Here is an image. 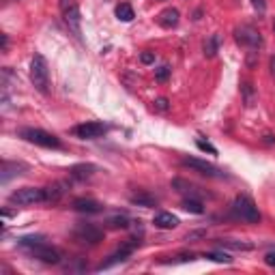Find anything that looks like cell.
Listing matches in <instances>:
<instances>
[{"mask_svg": "<svg viewBox=\"0 0 275 275\" xmlns=\"http://www.w3.org/2000/svg\"><path fill=\"white\" fill-rule=\"evenodd\" d=\"M18 243H20L22 250H26L28 254H30L32 258H37V260L48 262V265H58L60 262L58 250H54L52 245L43 243L41 237H24V239H20Z\"/></svg>", "mask_w": 275, "mask_h": 275, "instance_id": "1", "label": "cell"}, {"mask_svg": "<svg viewBox=\"0 0 275 275\" xmlns=\"http://www.w3.org/2000/svg\"><path fill=\"white\" fill-rule=\"evenodd\" d=\"M30 82L39 93H50V69H48V60L41 54H37L30 60Z\"/></svg>", "mask_w": 275, "mask_h": 275, "instance_id": "2", "label": "cell"}, {"mask_svg": "<svg viewBox=\"0 0 275 275\" xmlns=\"http://www.w3.org/2000/svg\"><path fill=\"white\" fill-rule=\"evenodd\" d=\"M232 211L239 220H243L248 224H258L262 220L260 211H258V206L254 204V200H251L250 196H237L232 202Z\"/></svg>", "mask_w": 275, "mask_h": 275, "instance_id": "3", "label": "cell"}, {"mask_svg": "<svg viewBox=\"0 0 275 275\" xmlns=\"http://www.w3.org/2000/svg\"><path fill=\"white\" fill-rule=\"evenodd\" d=\"M20 138H24L26 142L37 144V147H43V149H60V140L54 133L43 131V129H35V127L20 129Z\"/></svg>", "mask_w": 275, "mask_h": 275, "instance_id": "4", "label": "cell"}, {"mask_svg": "<svg viewBox=\"0 0 275 275\" xmlns=\"http://www.w3.org/2000/svg\"><path fill=\"white\" fill-rule=\"evenodd\" d=\"M9 202H11V204H18V206L41 204V202H46V189H41V187H22V189H15V192L9 196Z\"/></svg>", "mask_w": 275, "mask_h": 275, "instance_id": "5", "label": "cell"}, {"mask_svg": "<svg viewBox=\"0 0 275 275\" xmlns=\"http://www.w3.org/2000/svg\"><path fill=\"white\" fill-rule=\"evenodd\" d=\"M103 230H99L93 224H77L74 228V239L82 245H99L103 241Z\"/></svg>", "mask_w": 275, "mask_h": 275, "instance_id": "6", "label": "cell"}, {"mask_svg": "<svg viewBox=\"0 0 275 275\" xmlns=\"http://www.w3.org/2000/svg\"><path fill=\"white\" fill-rule=\"evenodd\" d=\"M58 7H60V13L67 22V26L80 35V24H82V13H80V7H77L75 0H58Z\"/></svg>", "mask_w": 275, "mask_h": 275, "instance_id": "7", "label": "cell"}, {"mask_svg": "<svg viewBox=\"0 0 275 275\" xmlns=\"http://www.w3.org/2000/svg\"><path fill=\"white\" fill-rule=\"evenodd\" d=\"M181 164H183L185 168H192V170L200 172V175H204V176H211V178H224V176H226V175H224V172H222L217 166L209 164V161L196 159V157H183V159H181Z\"/></svg>", "mask_w": 275, "mask_h": 275, "instance_id": "8", "label": "cell"}, {"mask_svg": "<svg viewBox=\"0 0 275 275\" xmlns=\"http://www.w3.org/2000/svg\"><path fill=\"white\" fill-rule=\"evenodd\" d=\"M105 131H108V125L97 123V121L82 123V125H75L74 129H71V133H74L75 138H80V140H97V138L103 136Z\"/></svg>", "mask_w": 275, "mask_h": 275, "instance_id": "9", "label": "cell"}, {"mask_svg": "<svg viewBox=\"0 0 275 275\" xmlns=\"http://www.w3.org/2000/svg\"><path fill=\"white\" fill-rule=\"evenodd\" d=\"M234 37H237L239 43H243V46H250L251 50H256V48L262 46L260 32H258L256 28H251V26H241V28H237V30H234Z\"/></svg>", "mask_w": 275, "mask_h": 275, "instance_id": "10", "label": "cell"}, {"mask_svg": "<svg viewBox=\"0 0 275 275\" xmlns=\"http://www.w3.org/2000/svg\"><path fill=\"white\" fill-rule=\"evenodd\" d=\"M133 248H136V243H129V245H123V248L119 251H114V254L110 256V260H105V262H101V265L97 267V271H103V269H110V267H114V265H119V262H125L129 256L133 254Z\"/></svg>", "mask_w": 275, "mask_h": 275, "instance_id": "11", "label": "cell"}, {"mask_svg": "<svg viewBox=\"0 0 275 275\" xmlns=\"http://www.w3.org/2000/svg\"><path fill=\"white\" fill-rule=\"evenodd\" d=\"M178 22H181V13L175 7H168L157 15V24L161 28H175V26H178Z\"/></svg>", "mask_w": 275, "mask_h": 275, "instance_id": "12", "label": "cell"}, {"mask_svg": "<svg viewBox=\"0 0 275 275\" xmlns=\"http://www.w3.org/2000/svg\"><path fill=\"white\" fill-rule=\"evenodd\" d=\"M155 228H161V230H172V228H176L178 224V217L176 215H172V213H166V211H161V213H157L155 215Z\"/></svg>", "mask_w": 275, "mask_h": 275, "instance_id": "13", "label": "cell"}, {"mask_svg": "<svg viewBox=\"0 0 275 275\" xmlns=\"http://www.w3.org/2000/svg\"><path fill=\"white\" fill-rule=\"evenodd\" d=\"M95 168L93 164H77L74 168H69V176L75 178V181H86V178H91L95 175Z\"/></svg>", "mask_w": 275, "mask_h": 275, "instance_id": "14", "label": "cell"}, {"mask_svg": "<svg viewBox=\"0 0 275 275\" xmlns=\"http://www.w3.org/2000/svg\"><path fill=\"white\" fill-rule=\"evenodd\" d=\"M129 202L131 204H138V206H144V209H155L157 206V198L150 196L147 192H138V194H131L129 196Z\"/></svg>", "mask_w": 275, "mask_h": 275, "instance_id": "15", "label": "cell"}, {"mask_svg": "<svg viewBox=\"0 0 275 275\" xmlns=\"http://www.w3.org/2000/svg\"><path fill=\"white\" fill-rule=\"evenodd\" d=\"M74 209L80 211V213H99V211H103V206H101L97 200L77 198V200H74Z\"/></svg>", "mask_w": 275, "mask_h": 275, "instance_id": "16", "label": "cell"}, {"mask_svg": "<svg viewBox=\"0 0 275 275\" xmlns=\"http://www.w3.org/2000/svg\"><path fill=\"white\" fill-rule=\"evenodd\" d=\"M65 192H67V189H65V183H54V185H50V187H46V202H58L60 198H63Z\"/></svg>", "mask_w": 275, "mask_h": 275, "instance_id": "17", "label": "cell"}, {"mask_svg": "<svg viewBox=\"0 0 275 275\" xmlns=\"http://www.w3.org/2000/svg\"><path fill=\"white\" fill-rule=\"evenodd\" d=\"M114 13H116V18H119L121 22H131L133 18H136V13H133V7H131L129 2H121V4H116Z\"/></svg>", "mask_w": 275, "mask_h": 275, "instance_id": "18", "label": "cell"}, {"mask_svg": "<svg viewBox=\"0 0 275 275\" xmlns=\"http://www.w3.org/2000/svg\"><path fill=\"white\" fill-rule=\"evenodd\" d=\"M217 243L222 245V248H228V250H241V251H250L254 250V245L251 243H245V241H232V239H220Z\"/></svg>", "mask_w": 275, "mask_h": 275, "instance_id": "19", "label": "cell"}, {"mask_svg": "<svg viewBox=\"0 0 275 275\" xmlns=\"http://www.w3.org/2000/svg\"><path fill=\"white\" fill-rule=\"evenodd\" d=\"M241 95H243V101H245V105H248V108H251V105L256 103V99H258L254 86H251L250 82H243V84H241Z\"/></svg>", "mask_w": 275, "mask_h": 275, "instance_id": "20", "label": "cell"}, {"mask_svg": "<svg viewBox=\"0 0 275 275\" xmlns=\"http://www.w3.org/2000/svg\"><path fill=\"white\" fill-rule=\"evenodd\" d=\"M217 50H220V35H211L204 43V56L213 58V56L217 54Z\"/></svg>", "mask_w": 275, "mask_h": 275, "instance_id": "21", "label": "cell"}, {"mask_svg": "<svg viewBox=\"0 0 275 275\" xmlns=\"http://www.w3.org/2000/svg\"><path fill=\"white\" fill-rule=\"evenodd\" d=\"M202 258L220 262V265H230V262H232V258H230V254H226V251H209V254H202Z\"/></svg>", "mask_w": 275, "mask_h": 275, "instance_id": "22", "label": "cell"}, {"mask_svg": "<svg viewBox=\"0 0 275 275\" xmlns=\"http://www.w3.org/2000/svg\"><path fill=\"white\" fill-rule=\"evenodd\" d=\"M183 209L185 211H189V213H196V215H202V213H204V206L200 204L198 200H194V198H189V200H183Z\"/></svg>", "mask_w": 275, "mask_h": 275, "instance_id": "23", "label": "cell"}, {"mask_svg": "<svg viewBox=\"0 0 275 275\" xmlns=\"http://www.w3.org/2000/svg\"><path fill=\"white\" fill-rule=\"evenodd\" d=\"M108 224L112 228H129V220L125 215H114V217H110Z\"/></svg>", "mask_w": 275, "mask_h": 275, "instance_id": "24", "label": "cell"}, {"mask_svg": "<svg viewBox=\"0 0 275 275\" xmlns=\"http://www.w3.org/2000/svg\"><path fill=\"white\" fill-rule=\"evenodd\" d=\"M153 110L155 112H168V110H170V101H168L166 97H157L153 101Z\"/></svg>", "mask_w": 275, "mask_h": 275, "instance_id": "25", "label": "cell"}, {"mask_svg": "<svg viewBox=\"0 0 275 275\" xmlns=\"http://www.w3.org/2000/svg\"><path fill=\"white\" fill-rule=\"evenodd\" d=\"M168 77H170V67H159V69H155V80L157 82H166Z\"/></svg>", "mask_w": 275, "mask_h": 275, "instance_id": "26", "label": "cell"}, {"mask_svg": "<svg viewBox=\"0 0 275 275\" xmlns=\"http://www.w3.org/2000/svg\"><path fill=\"white\" fill-rule=\"evenodd\" d=\"M196 147H198L200 150H204V153H211V155H217V149L213 147V144L204 142V140H196Z\"/></svg>", "mask_w": 275, "mask_h": 275, "instance_id": "27", "label": "cell"}, {"mask_svg": "<svg viewBox=\"0 0 275 275\" xmlns=\"http://www.w3.org/2000/svg\"><path fill=\"white\" fill-rule=\"evenodd\" d=\"M140 63L142 65H153L155 63V54L153 52H142L140 54Z\"/></svg>", "mask_w": 275, "mask_h": 275, "instance_id": "28", "label": "cell"}, {"mask_svg": "<svg viewBox=\"0 0 275 275\" xmlns=\"http://www.w3.org/2000/svg\"><path fill=\"white\" fill-rule=\"evenodd\" d=\"M204 237H206L204 230H194V232H189L185 239H187V241H196V239H204Z\"/></svg>", "mask_w": 275, "mask_h": 275, "instance_id": "29", "label": "cell"}, {"mask_svg": "<svg viewBox=\"0 0 275 275\" xmlns=\"http://www.w3.org/2000/svg\"><path fill=\"white\" fill-rule=\"evenodd\" d=\"M245 63H248L250 69H251V67H256V63H258V52H256V50H251V52L248 54V60H245Z\"/></svg>", "mask_w": 275, "mask_h": 275, "instance_id": "30", "label": "cell"}, {"mask_svg": "<svg viewBox=\"0 0 275 275\" xmlns=\"http://www.w3.org/2000/svg\"><path fill=\"white\" fill-rule=\"evenodd\" d=\"M265 262L269 267H275V251H269V254L265 256Z\"/></svg>", "mask_w": 275, "mask_h": 275, "instance_id": "31", "label": "cell"}, {"mask_svg": "<svg viewBox=\"0 0 275 275\" xmlns=\"http://www.w3.org/2000/svg\"><path fill=\"white\" fill-rule=\"evenodd\" d=\"M251 4H254V7H256L258 11H260V13H262V11H265V7H267L265 0H251Z\"/></svg>", "mask_w": 275, "mask_h": 275, "instance_id": "32", "label": "cell"}, {"mask_svg": "<svg viewBox=\"0 0 275 275\" xmlns=\"http://www.w3.org/2000/svg\"><path fill=\"white\" fill-rule=\"evenodd\" d=\"M269 69H271V75L275 77V56H271V60H269Z\"/></svg>", "mask_w": 275, "mask_h": 275, "instance_id": "33", "label": "cell"}, {"mask_svg": "<svg viewBox=\"0 0 275 275\" xmlns=\"http://www.w3.org/2000/svg\"><path fill=\"white\" fill-rule=\"evenodd\" d=\"M265 144H269V147H271V144H275V136H271V133H269V136H265Z\"/></svg>", "mask_w": 275, "mask_h": 275, "instance_id": "34", "label": "cell"}, {"mask_svg": "<svg viewBox=\"0 0 275 275\" xmlns=\"http://www.w3.org/2000/svg\"><path fill=\"white\" fill-rule=\"evenodd\" d=\"M7 48H9V37L2 35V52H7Z\"/></svg>", "mask_w": 275, "mask_h": 275, "instance_id": "35", "label": "cell"}, {"mask_svg": "<svg viewBox=\"0 0 275 275\" xmlns=\"http://www.w3.org/2000/svg\"><path fill=\"white\" fill-rule=\"evenodd\" d=\"M273 32H275V20H273Z\"/></svg>", "mask_w": 275, "mask_h": 275, "instance_id": "36", "label": "cell"}]
</instances>
